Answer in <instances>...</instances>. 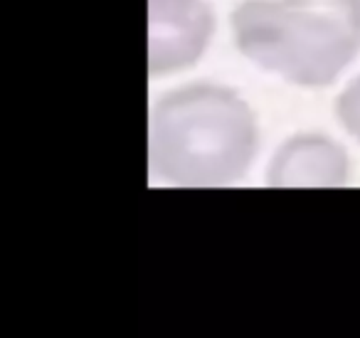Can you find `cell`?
<instances>
[{"label":"cell","instance_id":"6da1fadb","mask_svg":"<svg viewBox=\"0 0 360 338\" xmlns=\"http://www.w3.org/2000/svg\"><path fill=\"white\" fill-rule=\"evenodd\" d=\"M259 121L237 89L188 82L163 92L148 111V173L173 188H227L250 175Z\"/></svg>","mask_w":360,"mask_h":338},{"label":"cell","instance_id":"7a4b0ae2","mask_svg":"<svg viewBox=\"0 0 360 338\" xmlns=\"http://www.w3.org/2000/svg\"><path fill=\"white\" fill-rule=\"evenodd\" d=\"M230 35L257 70L299 89H326L360 55V0H242Z\"/></svg>","mask_w":360,"mask_h":338},{"label":"cell","instance_id":"3957f363","mask_svg":"<svg viewBox=\"0 0 360 338\" xmlns=\"http://www.w3.org/2000/svg\"><path fill=\"white\" fill-rule=\"evenodd\" d=\"M207 0H148V77L163 80L195 67L215 37Z\"/></svg>","mask_w":360,"mask_h":338},{"label":"cell","instance_id":"277c9868","mask_svg":"<svg viewBox=\"0 0 360 338\" xmlns=\"http://www.w3.org/2000/svg\"><path fill=\"white\" fill-rule=\"evenodd\" d=\"M269 188H345L350 156L340 141L319 131H301L281 141L266 163Z\"/></svg>","mask_w":360,"mask_h":338},{"label":"cell","instance_id":"5b68a950","mask_svg":"<svg viewBox=\"0 0 360 338\" xmlns=\"http://www.w3.org/2000/svg\"><path fill=\"white\" fill-rule=\"evenodd\" d=\"M335 121L340 129L360 146V75H355L343 89L338 92L333 104Z\"/></svg>","mask_w":360,"mask_h":338}]
</instances>
